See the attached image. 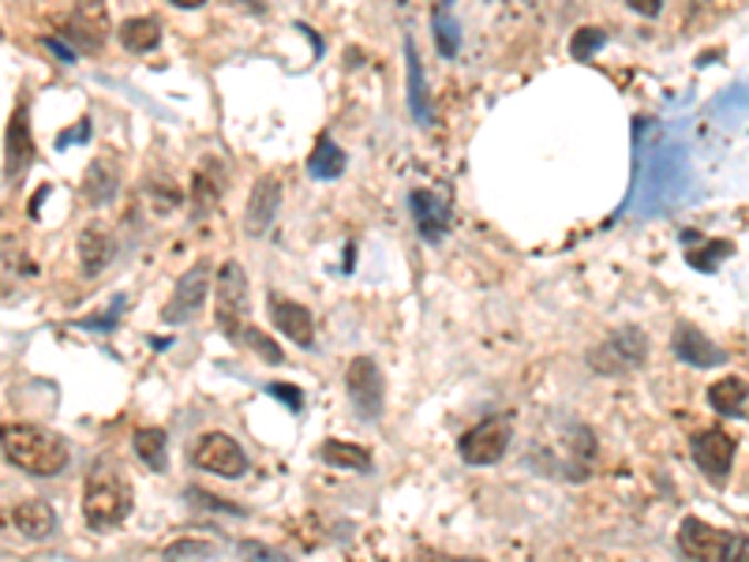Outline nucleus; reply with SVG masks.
Here are the masks:
<instances>
[{
  "label": "nucleus",
  "instance_id": "f257e3e1",
  "mask_svg": "<svg viewBox=\"0 0 749 562\" xmlns=\"http://www.w3.org/2000/svg\"><path fill=\"white\" fill-rule=\"evenodd\" d=\"M689 181H694V173H689L686 146L683 143H664L659 151L648 154L645 173H640V184H637L634 211L640 214V218L667 214L686 195Z\"/></svg>",
  "mask_w": 749,
  "mask_h": 562
},
{
  "label": "nucleus",
  "instance_id": "f03ea898",
  "mask_svg": "<svg viewBox=\"0 0 749 562\" xmlns=\"http://www.w3.org/2000/svg\"><path fill=\"white\" fill-rule=\"evenodd\" d=\"M0 450L16 469L31 472V477H57L72 461L68 442L53 431L34 428V423H12V428L0 431Z\"/></svg>",
  "mask_w": 749,
  "mask_h": 562
},
{
  "label": "nucleus",
  "instance_id": "7ed1b4c3",
  "mask_svg": "<svg viewBox=\"0 0 749 562\" xmlns=\"http://www.w3.org/2000/svg\"><path fill=\"white\" fill-rule=\"evenodd\" d=\"M132 510V491L113 461H94L83 484V518L91 529H116Z\"/></svg>",
  "mask_w": 749,
  "mask_h": 562
},
{
  "label": "nucleus",
  "instance_id": "20e7f679",
  "mask_svg": "<svg viewBox=\"0 0 749 562\" xmlns=\"http://www.w3.org/2000/svg\"><path fill=\"white\" fill-rule=\"evenodd\" d=\"M678 548L686 551V559L694 562H735L738 551L746 548L742 532H727L716 525H705L701 518H686L678 525Z\"/></svg>",
  "mask_w": 749,
  "mask_h": 562
},
{
  "label": "nucleus",
  "instance_id": "39448f33",
  "mask_svg": "<svg viewBox=\"0 0 749 562\" xmlns=\"http://www.w3.org/2000/svg\"><path fill=\"white\" fill-rule=\"evenodd\" d=\"M645 360H648V338L645 330L637 327L615 330L607 341H599L596 349L588 352V364H593L599 375H634Z\"/></svg>",
  "mask_w": 749,
  "mask_h": 562
},
{
  "label": "nucleus",
  "instance_id": "423d86ee",
  "mask_svg": "<svg viewBox=\"0 0 749 562\" xmlns=\"http://www.w3.org/2000/svg\"><path fill=\"white\" fill-rule=\"evenodd\" d=\"M218 327L229 334L233 341H240V330L248 327V274L240 263H225L218 270Z\"/></svg>",
  "mask_w": 749,
  "mask_h": 562
},
{
  "label": "nucleus",
  "instance_id": "0eeeda50",
  "mask_svg": "<svg viewBox=\"0 0 749 562\" xmlns=\"http://www.w3.org/2000/svg\"><path fill=\"white\" fill-rule=\"evenodd\" d=\"M345 390H349L352 412L360 420H379L382 417V398H387V382H382V368L371 357H357L345 368Z\"/></svg>",
  "mask_w": 749,
  "mask_h": 562
},
{
  "label": "nucleus",
  "instance_id": "6e6552de",
  "mask_svg": "<svg viewBox=\"0 0 749 562\" xmlns=\"http://www.w3.org/2000/svg\"><path fill=\"white\" fill-rule=\"evenodd\" d=\"M34 132H31V102L27 94H19L12 121H8V135H4V181L16 184L23 181L27 170L34 165Z\"/></svg>",
  "mask_w": 749,
  "mask_h": 562
},
{
  "label": "nucleus",
  "instance_id": "1a4fd4ad",
  "mask_svg": "<svg viewBox=\"0 0 749 562\" xmlns=\"http://www.w3.org/2000/svg\"><path fill=\"white\" fill-rule=\"evenodd\" d=\"M510 439H514V428H510V420H502V417L480 420L476 428L465 431V439L458 442L461 461H465V466H495V461L506 458Z\"/></svg>",
  "mask_w": 749,
  "mask_h": 562
},
{
  "label": "nucleus",
  "instance_id": "9d476101",
  "mask_svg": "<svg viewBox=\"0 0 749 562\" xmlns=\"http://www.w3.org/2000/svg\"><path fill=\"white\" fill-rule=\"evenodd\" d=\"M192 461L203 472H214V477H225V480H236L248 472V453H244V447L233 436H225V431H211V436L195 442Z\"/></svg>",
  "mask_w": 749,
  "mask_h": 562
},
{
  "label": "nucleus",
  "instance_id": "9b49d317",
  "mask_svg": "<svg viewBox=\"0 0 749 562\" xmlns=\"http://www.w3.org/2000/svg\"><path fill=\"white\" fill-rule=\"evenodd\" d=\"M211 263H195L192 270H184V278L176 282L170 304L162 308V319L170 323V327H181V323L195 319V311L206 304V293H211Z\"/></svg>",
  "mask_w": 749,
  "mask_h": 562
},
{
  "label": "nucleus",
  "instance_id": "f8f14e48",
  "mask_svg": "<svg viewBox=\"0 0 749 562\" xmlns=\"http://www.w3.org/2000/svg\"><path fill=\"white\" fill-rule=\"evenodd\" d=\"M735 453H738V442L727 436V431L705 428V431H697V436H694V461L701 466L705 477L716 480V484H724V480L731 477Z\"/></svg>",
  "mask_w": 749,
  "mask_h": 562
},
{
  "label": "nucleus",
  "instance_id": "ddd939ff",
  "mask_svg": "<svg viewBox=\"0 0 749 562\" xmlns=\"http://www.w3.org/2000/svg\"><path fill=\"white\" fill-rule=\"evenodd\" d=\"M278 206H281V181L278 176H259L248 195V214H244L248 236L270 233V225L278 222Z\"/></svg>",
  "mask_w": 749,
  "mask_h": 562
},
{
  "label": "nucleus",
  "instance_id": "4468645a",
  "mask_svg": "<svg viewBox=\"0 0 749 562\" xmlns=\"http://www.w3.org/2000/svg\"><path fill=\"white\" fill-rule=\"evenodd\" d=\"M671 349L678 360L689 364V368H719V364H727V349H719L705 330L689 327V323H683V327L675 330Z\"/></svg>",
  "mask_w": 749,
  "mask_h": 562
},
{
  "label": "nucleus",
  "instance_id": "2eb2a0df",
  "mask_svg": "<svg viewBox=\"0 0 749 562\" xmlns=\"http://www.w3.org/2000/svg\"><path fill=\"white\" fill-rule=\"evenodd\" d=\"M270 319L285 338L297 341L300 349H311L315 345V319L311 311L297 300H281L278 293H270Z\"/></svg>",
  "mask_w": 749,
  "mask_h": 562
},
{
  "label": "nucleus",
  "instance_id": "dca6fc26",
  "mask_svg": "<svg viewBox=\"0 0 749 562\" xmlns=\"http://www.w3.org/2000/svg\"><path fill=\"white\" fill-rule=\"evenodd\" d=\"M409 211L417 222V233L428 244H439L450 229V206L447 200H435L431 192H409Z\"/></svg>",
  "mask_w": 749,
  "mask_h": 562
},
{
  "label": "nucleus",
  "instance_id": "f3484780",
  "mask_svg": "<svg viewBox=\"0 0 749 562\" xmlns=\"http://www.w3.org/2000/svg\"><path fill=\"white\" fill-rule=\"evenodd\" d=\"M79 192H83V200L91 206H110L116 200V192H121V170H116L110 157H94V162L86 165Z\"/></svg>",
  "mask_w": 749,
  "mask_h": 562
},
{
  "label": "nucleus",
  "instance_id": "a211bd4d",
  "mask_svg": "<svg viewBox=\"0 0 749 562\" xmlns=\"http://www.w3.org/2000/svg\"><path fill=\"white\" fill-rule=\"evenodd\" d=\"M12 525L23 532V537L31 540H45L57 532V510L49 507L42 499H31V502H19L12 510Z\"/></svg>",
  "mask_w": 749,
  "mask_h": 562
},
{
  "label": "nucleus",
  "instance_id": "6ab92c4d",
  "mask_svg": "<svg viewBox=\"0 0 749 562\" xmlns=\"http://www.w3.org/2000/svg\"><path fill=\"white\" fill-rule=\"evenodd\" d=\"M406 64H409V110L417 116V124H431V94H428V79H423V64L417 53V42L406 38Z\"/></svg>",
  "mask_w": 749,
  "mask_h": 562
},
{
  "label": "nucleus",
  "instance_id": "aec40b11",
  "mask_svg": "<svg viewBox=\"0 0 749 562\" xmlns=\"http://www.w3.org/2000/svg\"><path fill=\"white\" fill-rule=\"evenodd\" d=\"M345 165H349V157H345L341 146L334 143L327 132H322L319 140H315V151L308 157L311 181H338V176L345 173Z\"/></svg>",
  "mask_w": 749,
  "mask_h": 562
},
{
  "label": "nucleus",
  "instance_id": "412c9836",
  "mask_svg": "<svg viewBox=\"0 0 749 562\" xmlns=\"http://www.w3.org/2000/svg\"><path fill=\"white\" fill-rule=\"evenodd\" d=\"M708 406H712L719 417L746 420V379L727 375V379L712 382V387H708Z\"/></svg>",
  "mask_w": 749,
  "mask_h": 562
},
{
  "label": "nucleus",
  "instance_id": "4be33fe9",
  "mask_svg": "<svg viewBox=\"0 0 749 562\" xmlns=\"http://www.w3.org/2000/svg\"><path fill=\"white\" fill-rule=\"evenodd\" d=\"M116 34H121V45L127 53H151V49H157V42H162V23L151 16H135V19H124Z\"/></svg>",
  "mask_w": 749,
  "mask_h": 562
},
{
  "label": "nucleus",
  "instance_id": "5701e85b",
  "mask_svg": "<svg viewBox=\"0 0 749 562\" xmlns=\"http://www.w3.org/2000/svg\"><path fill=\"white\" fill-rule=\"evenodd\" d=\"M132 447L140 453V461L151 472H165L170 466V436H165L162 428H143L132 436Z\"/></svg>",
  "mask_w": 749,
  "mask_h": 562
},
{
  "label": "nucleus",
  "instance_id": "b1692460",
  "mask_svg": "<svg viewBox=\"0 0 749 562\" xmlns=\"http://www.w3.org/2000/svg\"><path fill=\"white\" fill-rule=\"evenodd\" d=\"M79 263H83V274H102L105 266L113 263V241L102 229H83L79 236Z\"/></svg>",
  "mask_w": 749,
  "mask_h": 562
},
{
  "label": "nucleus",
  "instance_id": "393cba45",
  "mask_svg": "<svg viewBox=\"0 0 749 562\" xmlns=\"http://www.w3.org/2000/svg\"><path fill=\"white\" fill-rule=\"evenodd\" d=\"M322 461L334 469H349V472H368L371 469V453L363 447H357V442H341V439L322 442Z\"/></svg>",
  "mask_w": 749,
  "mask_h": 562
},
{
  "label": "nucleus",
  "instance_id": "a878e982",
  "mask_svg": "<svg viewBox=\"0 0 749 562\" xmlns=\"http://www.w3.org/2000/svg\"><path fill=\"white\" fill-rule=\"evenodd\" d=\"M162 562H218V548L211 544V540H176L162 551Z\"/></svg>",
  "mask_w": 749,
  "mask_h": 562
},
{
  "label": "nucleus",
  "instance_id": "bb28decb",
  "mask_svg": "<svg viewBox=\"0 0 749 562\" xmlns=\"http://www.w3.org/2000/svg\"><path fill=\"white\" fill-rule=\"evenodd\" d=\"M431 31H435V42H439V53L447 57V61H453L461 49V27L458 19H453L447 8H439L435 16H431Z\"/></svg>",
  "mask_w": 749,
  "mask_h": 562
},
{
  "label": "nucleus",
  "instance_id": "cd10ccee",
  "mask_svg": "<svg viewBox=\"0 0 749 562\" xmlns=\"http://www.w3.org/2000/svg\"><path fill=\"white\" fill-rule=\"evenodd\" d=\"M731 252H735L731 241H708L697 252H689L686 259H689V266H694V270H708V274H712L719 263L731 259Z\"/></svg>",
  "mask_w": 749,
  "mask_h": 562
},
{
  "label": "nucleus",
  "instance_id": "c85d7f7f",
  "mask_svg": "<svg viewBox=\"0 0 749 562\" xmlns=\"http://www.w3.org/2000/svg\"><path fill=\"white\" fill-rule=\"evenodd\" d=\"M604 45H607V34L599 31V27H581V31H574V38H570V57H574V61H593Z\"/></svg>",
  "mask_w": 749,
  "mask_h": 562
},
{
  "label": "nucleus",
  "instance_id": "c756f323",
  "mask_svg": "<svg viewBox=\"0 0 749 562\" xmlns=\"http://www.w3.org/2000/svg\"><path fill=\"white\" fill-rule=\"evenodd\" d=\"M192 206H195V218H203V214H211L214 206H218V181H214L211 170H203L195 176L192 184Z\"/></svg>",
  "mask_w": 749,
  "mask_h": 562
},
{
  "label": "nucleus",
  "instance_id": "7c9ffc66",
  "mask_svg": "<svg viewBox=\"0 0 749 562\" xmlns=\"http://www.w3.org/2000/svg\"><path fill=\"white\" fill-rule=\"evenodd\" d=\"M240 341L248 345V349H255V352H259V357H263L266 364H281V349H278V345H274L270 338H266L263 330H255V327H244V330H240Z\"/></svg>",
  "mask_w": 749,
  "mask_h": 562
},
{
  "label": "nucleus",
  "instance_id": "2f4dec72",
  "mask_svg": "<svg viewBox=\"0 0 749 562\" xmlns=\"http://www.w3.org/2000/svg\"><path fill=\"white\" fill-rule=\"evenodd\" d=\"M266 390H270L274 398H281L293 412H300V409H304V390H300V387H289V382H270V387H266Z\"/></svg>",
  "mask_w": 749,
  "mask_h": 562
},
{
  "label": "nucleus",
  "instance_id": "473e14b6",
  "mask_svg": "<svg viewBox=\"0 0 749 562\" xmlns=\"http://www.w3.org/2000/svg\"><path fill=\"white\" fill-rule=\"evenodd\" d=\"M192 502H199V507H211V510H225V514H244L240 507H233V502H225V499L206 495L203 488H192Z\"/></svg>",
  "mask_w": 749,
  "mask_h": 562
},
{
  "label": "nucleus",
  "instance_id": "72a5a7b5",
  "mask_svg": "<svg viewBox=\"0 0 749 562\" xmlns=\"http://www.w3.org/2000/svg\"><path fill=\"white\" fill-rule=\"evenodd\" d=\"M240 559L244 562H281V555H270V548L252 544V540H244L240 544Z\"/></svg>",
  "mask_w": 749,
  "mask_h": 562
},
{
  "label": "nucleus",
  "instance_id": "f704fd0d",
  "mask_svg": "<svg viewBox=\"0 0 749 562\" xmlns=\"http://www.w3.org/2000/svg\"><path fill=\"white\" fill-rule=\"evenodd\" d=\"M626 4L645 19H656L659 12H664V0H626Z\"/></svg>",
  "mask_w": 749,
  "mask_h": 562
},
{
  "label": "nucleus",
  "instance_id": "c9c22d12",
  "mask_svg": "<svg viewBox=\"0 0 749 562\" xmlns=\"http://www.w3.org/2000/svg\"><path fill=\"white\" fill-rule=\"evenodd\" d=\"M45 49H49V53L61 57V61H75V57H79V49L64 45V38H45Z\"/></svg>",
  "mask_w": 749,
  "mask_h": 562
},
{
  "label": "nucleus",
  "instance_id": "e433bc0d",
  "mask_svg": "<svg viewBox=\"0 0 749 562\" xmlns=\"http://www.w3.org/2000/svg\"><path fill=\"white\" fill-rule=\"evenodd\" d=\"M72 140H75V143H86V140H91V121H86V116H83V121H79V127H72V135H64L61 146H68Z\"/></svg>",
  "mask_w": 749,
  "mask_h": 562
},
{
  "label": "nucleus",
  "instance_id": "4c0bfd02",
  "mask_svg": "<svg viewBox=\"0 0 749 562\" xmlns=\"http://www.w3.org/2000/svg\"><path fill=\"white\" fill-rule=\"evenodd\" d=\"M170 4H173V8H203L206 0H170Z\"/></svg>",
  "mask_w": 749,
  "mask_h": 562
},
{
  "label": "nucleus",
  "instance_id": "58836bf2",
  "mask_svg": "<svg viewBox=\"0 0 749 562\" xmlns=\"http://www.w3.org/2000/svg\"><path fill=\"white\" fill-rule=\"evenodd\" d=\"M431 562H472V559H447V555H435Z\"/></svg>",
  "mask_w": 749,
  "mask_h": 562
},
{
  "label": "nucleus",
  "instance_id": "ea45409f",
  "mask_svg": "<svg viewBox=\"0 0 749 562\" xmlns=\"http://www.w3.org/2000/svg\"><path fill=\"white\" fill-rule=\"evenodd\" d=\"M735 562H746V548H742V551H738V555H735Z\"/></svg>",
  "mask_w": 749,
  "mask_h": 562
},
{
  "label": "nucleus",
  "instance_id": "a19ab883",
  "mask_svg": "<svg viewBox=\"0 0 749 562\" xmlns=\"http://www.w3.org/2000/svg\"><path fill=\"white\" fill-rule=\"evenodd\" d=\"M248 4H252V8H259V12H263V0H248Z\"/></svg>",
  "mask_w": 749,
  "mask_h": 562
},
{
  "label": "nucleus",
  "instance_id": "79ce46f5",
  "mask_svg": "<svg viewBox=\"0 0 749 562\" xmlns=\"http://www.w3.org/2000/svg\"><path fill=\"white\" fill-rule=\"evenodd\" d=\"M442 4H453V0H442Z\"/></svg>",
  "mask_w": 749,
  "mask_h": 562
},
{
  "label": "nucleus",
  "instance_id": "37998d69",
  "mask_svg": "<svg viewBox=\"0 0 749 562\" xmlns=\"http://www.w3.org/2000/svg\"><path fill=\"white\" fill-rule=\"evenodd\" d=\"M0 38H4V31H0Z\"/></svg>",
  "mask_w": 749,
  "mask_h": 562
}]
</instances>
